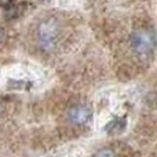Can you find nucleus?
I'll return each instance as SVG.
<instances>
[{"label":"nucleus","mask_w":157,"mask_h":157,"mask_svg":"<svg viewBox=\"0 0 157 157\" xmlns=\"http://www.w3.org/2000/svg\"><path fill=\"white\" fill-rule=\"evenodd\" d=\"M91 111L85 105H77L68 111V119L76 124H84L90 120Z\"/></svg>","instance_id":"3"},{"label":"nucleus","mask_w":157,"mask_h":157,"mask_svg":"<svg viewBox=\"0 0 157 157\" xmlns=\"http://www.w3.org/2000/svg\"><path fill=\"white\" fill-rule=\"evenodd\" d=\"M95 157H114V156L111 151H109V149H103V151H99L95 155Z\"/></svg>","instance_id":"4"},{"label":"nucleus","mask_w":157,"mask_h":157,"mask_svg":"<svg viewBox=\"0 0 157 157\" xmlns=\"http://www.w3.org/2000/svg\"><path fill=\"white\" fill-rule=\"evenodd\" d=\"M58 30L52 21L44 23L40 28V40L45 47H52L56 43Z\"/></svg>","instance_id":"2"},{"label":"nucleus","mask_w":157,"mask_h":157,"mask_svg":"<svg viewBox=\"0 0 157 157\" xmlns=\"http://www.w3.org/2000/svg\"><path fill=\"white\" fill-rule=\"evenodd\" d=\"M132 48L140 54H147L151 52L155 46V36L152 31L138 30L131 36Z\"/></svg>","instance_id":"1"},{"label":"nucleus","mask_w":157,"mask_h":157,"mask_svg":"<svg viewBox=\"0 0 157 157\" xmlns=\"http://www.w3.org/2000/svg\"><path fill=\"white\" fill-rule=\"evenodd\" d=\"M3 37H4V33H3V31H2V29L0 28V42L3 40Z\"/></svg>","instance_id":"5"}]
</instances>
